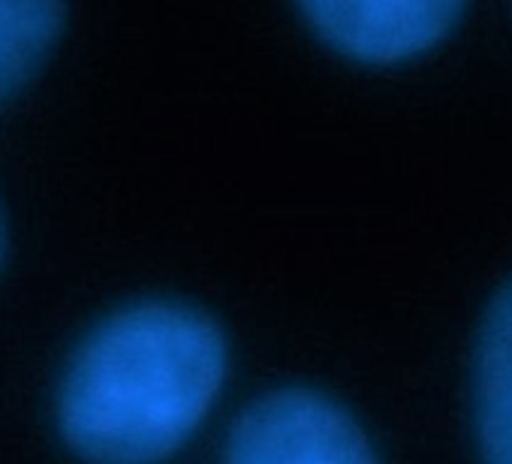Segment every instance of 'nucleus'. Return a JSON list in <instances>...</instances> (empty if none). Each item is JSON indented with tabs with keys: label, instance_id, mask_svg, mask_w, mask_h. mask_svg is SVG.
Wrapping results in <instances>:
<instances>
[{
	"label": "nucleus",
	"instance_id": "nucleus-4",
	"mask_svg": "<svg viewBox=\"0 0 512 464\" xmlns=\"http://www.w3.org/2000/svg\"><path fill=\"white\" fill-rule=\"evenodd\" d=\"M470 434L479 464H512V278L491 293L473 332Z\"/></svg>",
	"mask_w": 512,
	"mask_h": 464
},
{
	"label": "nucleus",
	"instance_id": "nucleus-6",
	"mask_svg": "<svg viewBox=\"0 0 512 464\" xmlns=\"http://www.w3.org/2000/svg\"><path fill=\"white\" fill-rule=\"evenodd\" d=\"M7 257V226H4V214H0V263Z\"/></svg>",
	"mask_w": 512,
	"mask_h": 464
},
{
	"label": "nucleus",
	"instance_id": "nucleus-1",
	"mask_svg": "<svg viewBox=\"0 0 512 464\" xmlns=\"http://www.w3.org/2000/svg\"><path fill=\"white\" fill-rule=\"evenodd\" d=\"M232 377L229 335L184 299H136L73 347L55 425L82 464H169L217 413Z\"/></svg>",
	"mask_w": 512,
	"mask_h": 464
},
{
	"label": "nucleus",
	"instance_id": "nucleus-2",
	"mask_svg": "<svg viewBox=\"0 0 512 464\" xmlns=\"http://www.w3.org/2000/svg\"><path fill=\"white\" fill-rule=\"evenodd\" d=\"M217 464H383L365 422L335 392L281 383L226 425Z\"/></svg>",
	"mask_w": 512,
	"mask_h": 464
},
{
	"label": "nucleus",
	"instance_id": "nucleus-5",
	"mask_svg": "<svg viewBox=\"0 0 512 464\" xmlns=\"http://www.w3.org/2000/svg\"><path fill=\"white\" fill-rule=\"evenodd\" d=\"M64 0H0V106L49 61L64 31Z\"/></svg>",
	"mask_w": 512,
	"mask_h": 464
},
{
	"label": "nucleus",
	"instance_id": "nucleus-3",
	"mask_svg": "<svg viewBox=\"0 0 512 464\" xmlns=\"http://www.w3.org/2000/svg\"><path fill=\"white\" fill-rule=\"evenodd\" d=\"M311 31L341 58L392 67L437 49L467 0H296Z\"/></svg>",
	"mask_w": 512,
	"mask_h": 464
}]
</instances>
